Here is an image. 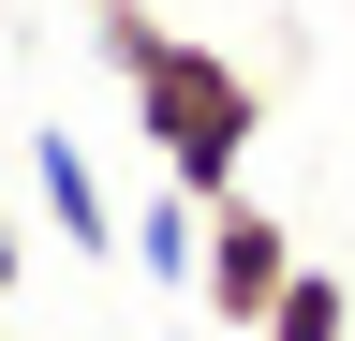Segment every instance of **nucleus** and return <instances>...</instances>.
Instances as JSON below:
<instances>
[{"mask_svg": "<svg viewBox=\"0 0 355 341\" xmlns=\"http://www.w3.org/2000/svg\"><path fill=\"white\" fill-rule=\"evenodd\" d=\"M89 45H104L119 104H133V134H148V163H163L178 193H237V178H252L266 90H252V74L207 45V30L148 15V0H89Z\"/></svg>", "mask_w": 355, "mask_h": 341, "instance_id": "obj_1", "label": "nucleus"}, {"mask_svg": "<svg viewBox=\"0 0 355 341\" xmlns=\"http://www.w3.org/2000/svg\"><path fill=\"white\" fill-rule=\"evenodd\" d=\"M282 282H296V238H282V208H266L252 178H237V193H207V267H193V312L252 341Z\"/></svg>", "mask_w": 355, "mask_h": 341, "instance_id": "obj_2", "label": "nucleus"}, {"mask_svg": "<svg viewBox=\"0 0 355 341\" xmlns=\"http://www.w3.org/2000/svg\"><path fill=\"white\" fill-rule=\"evenodd\" d=\"M30 193H44V223H60V252H89V267L119 252V193H104V163H89L60 119H30Z\"/></svg>", "mask_w": 355, "mask_h": 341, "instance_id": "obj_3", "label": "nucleus"}, {"mask_svg": "<svg viewBox=\"0 0 355 341\" xmlns=\"http://www.w3.org/2000/svg\"><path fill=\"white\" fill-rule=\"evenodd\" d=\"M119 267L163 282V297H193V267H207V193L148 178V208H119Z\"/></svg>", "mask_w": 355, "mask_h": 341, "instance_id": "obj_4", "label": "nucleus"}, {"mask_svg": "<svg viewBox=\"0 0 355 341\" xmlns=\"http://www.w3.org/2000/svg\"><path fill=\"white\" fill-rule=\"evenodd\" d=\"M252 341H355V282H340V267H311V252H296V282L266 297V326H252Z\"/></svg>", "mask_w": 355, "mask_h": 341, "instance_id": "obj_5", "label": "nucleus"}, {"mask_svg": "<svg viewBox=\"0 0 355 341\" xmlns=\"http://www.w3.org/2000/svg\"><path fill=\"white\" fill-rule=\"evenodd\" d=\"M15 267H30V252H15V208H0V312H15Z\"/></svg>", "mask_w": 355, "mask_h": 341, "instance_id": "obj_6", "label": "nucleus"}]
</instances>
